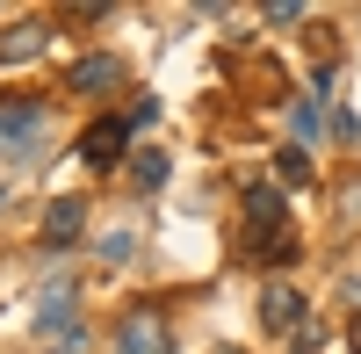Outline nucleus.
<instances>
[{
    "label": "nucleus",
    "instance_id": "f257e3e1",
    "mask_svg": "<svg viewBox=\"0 0 361 354\" xmlns=\"http://www.w3.org/2000/svg\"><path fill=\"white\" fill-rule=\"evenodd\" d=\"M73 311H80V289H73L66 275H51V282L37 289V318H29V326H37L44 340H66V333H80Z\"/></svg>",
    "mask_w": 361,
    "mask_h": 354
},
{
    "label": "nucleus",
    "instance_id": "f03ea898",
    "mask_svg": "<svg viewBox=\"0 0 361 354\" xmlns=\"http://www.w3.org/2000/svg\"><path fill=\"white\" fill-rule=\"evenodd\" d=\"M173 333H166V318L159 311H123L116 318V354H166Z\"/></svg>",
    "mask_w": 361,
    "mask_h": 354
},
{
    "label": "nucleus",
    "instance_id": "7ed1b4c3",
    "mask_svg": "<svg viewBox=\"0 0 361 354\" xmlns=\"http://www.w3.org/2000/svg\"><path fill=\"white\" fill-rule=\"evenodd\" d=\"M37 138H44V109H37V102H15V109H0V152H8V159L37 152Z\"/></svg>",
    "mask_w": 361,
    "mask_h": 354
},
{
    "label": "nucleus",
    "instance_id": "20e7f679",
    "mask_svg": "<svg viewBox=\"0 0 361 354\" xmlns=\"http://www.w3.org/2000/svg\"><path fill=\"white\" fill-rule=\"evenodd\" d=\"M246 239H253V246H267V239L282 246V195L267 188V181L246 188Z\"/></svg>",
    "mask_w": 361,
    "mask_h": 354
},
{
    "label": "nucleus",
    "instance_id": "39448f33",
    "mask_svg": "<svg viewBox=\"0 0 361 354\" xmlns=\"http://www.w3.org/2000/svg\"><path fill=\"white\" fill-rule=\"evenodd\" d=\"M123 145H130V116H109V123H94V130L80 138V159H87V166H116V159H123Z\"/></svg>",
    "mask_w": 361,
    "mask_h": 354
},
{
    "label": "nucleus",
    "instance_id": "423d86ee",
    "mask_svg": "<svg viewBox=\"0 0 361 354\" xmlns=\"http://www.w3.org/2000/svg\"><path fill=\"white\" fill-rule=\"evenodd\" d=\"M260 318H267L275 333H296V326H304V297H296V282H267V289H260Z\"/></svg>",
    "mask_w": 361,
    "mask_h": 354
},
{
    "label": "nucleus",
    "instance_id": "0eeeda50",
    "mask_svg": "<svg viewBox=\"0 0 361 354\" xmlns=\"http://www.w3.org/2000/svg\"><path fill=\"white\" fill-rule=\"evenodd\" d=\"M80 224H87V202L58 195V202H51V217H44V239H51V246H66V239H80Z\"/></svg>",
    "mask_w": 361,
    "mask_h": 354
},
{
    "label": "nucleus",
    "instance_id": "6e6552de",
    "mask_svg": "<svg viewBox=\"0 0 361 354\" xmlns=\"http://www.w3.org/2000/svg\"><path fill=\"white\" fill-rule=\"evenodd\" d=\"M109 80H123L116 58H80V66H73V87H80V94H109Z\"/></svg>",
    "mask_w": 361,
    "mask_h": 354
},
{
    "label": "nucleus",
    "instance_id": "1a4fd4ad",
    "mask_svg": "<svg viewBox=\"0 0 361 354\" xmlns=\"http://www.w3.org/2000/svg\"><path fill=\"white\" fill-rule=\"evenodd\" d=\"M44 44H51V29L44 22H22L15 37H0V58H29V51H44Z\"/></svg>",
    "mask_w": 361,
    "mask_h": 354
},
{
    "label": "nucleus",
    "instance_id": "9d476101",
    "mask_svg": "<svg viewBox=\"0 0 361 354\" xmlns=\"http://www.w3.org/2000/svg\"><path fill=\"white\" fill-rule=\"evenodd\" d=\"M130 173H137V188H159V181H166V152H159V145H145V152L130 159Z\"/></svg>",
    "mask_w": 361,
    "mask_h": 354
},
{
    "label": "nucleus",
    "instance_id": "9b49d317",
    "mask_svg": "<svg viewBox=\"0 0 361 354\" xmlns=\"http://www.w3.org/2000/svg\"><path fill=\"white\" fill-rule=\"evenodd\" d=\"M130 246H137L130 231H102V246H94V253H102V260H130Z\"/></svg>",
    "mask_w": 361,
    "mask_h": 354
},
{
    "label": "nucleus",
    "instance_id": "f8f14e48",
    "mask_svg": "<svg viewBox=\"0 0 361 354\" xmlns=\"http://www.w3.org/2000/svg\"><path fill=\"white\" fill-rule=\"evenodd\" d=\"M289 354H325V326H304V333H296V347Z\"/></svg>",
    "mask_w": 361,
    "mask_h": 354
},
{
    "label": "nucleus",
    "instance_id": "ddd939ff",
    "mask_svg": "<svg viewBox=\"0 0 361 354\" xmlns=\"http://www.w3.org/2000/svg\"><path fill=\"white\" fill-rule=\"evenodd\" d=\"M296 145H318V109H296Z\"/></svg>",
    "mask_w": 361,
    "mask_h": 354
},
{
    "label": "nucleus",
    "instance_id": "4468645a",
    "mask_svg": "<svg viewBox=\"0 0 361 354\" xmlns=\"http://www.w3.org/2000/svg\"><path fill=\"white\" fill-rule=\"evenodd\" d=\"M51 354H87V333H66V340H51Z\"/></svg>",
    "mask_w": 361,
    "mask_h": 354
},
{
    "label": "nucleus",
    "instance_id": "2eb2a0df",
    "mask_svg": "<svg viewBox=\"0 0 361 354\" xmlns=\"http://www.w3.org/2000/svg\"><path fill=\"white\" fill-rule=\"evenodd\" d=\"M217 354H238V347H217Z\"/></svg>",
    "mask_w": 361,
    "mask_h": 354
}]
</instances>
